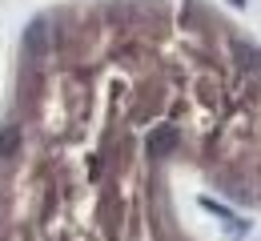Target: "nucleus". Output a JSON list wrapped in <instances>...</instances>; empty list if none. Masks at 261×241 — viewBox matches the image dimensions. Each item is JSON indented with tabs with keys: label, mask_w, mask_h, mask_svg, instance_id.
<instances>
[{
	"label": "nucleus",
	"mask_w": 261,
	"mask_h": 241,
	"mask_svg": "<svg viewBox=\"0 0 261 241\" xmlns=\"http://www.w3.org/2000/svg\"><path fill=\"white\" fill-rule=\"evenodd\" d=\"M193 12L165 20L113 12L97 29H53L29 57L16 149L0 157V241H237L261 209V117L209 193L213 233L197 229V185L181 201L177 141ZM237 40L205 117L201 153L233 72ZM193 173V181H197Z\"/></svg>",
	"instance_id": "f257e3e1"
}]
</instances>
